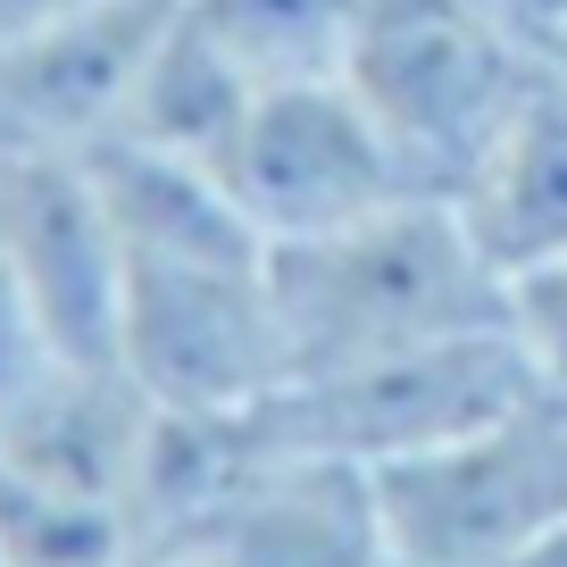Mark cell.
I'll return each instance as SVG.
<instances>
[{
	"label": "cell",
	"mask_w": 567,
	"mask_h": 567,
	"mask_svg": "<svg viewBox=\"0 0 567 567\" xmlns=\"http://www.w3.org/2000/svg\"><path fill=\"white\" fill-rule=\"evenodd\" d=\"M526 392H543L526 342L509 326H484V334L417 342V351L359 359V368L292 375L250 409V425L276 451H309V460H342L375 476V467L417 460V451L517 409Z\"/></svg>",
	"instance_id": "obj_3"
},
{
	"label": "cell",
	"mask_w": 567,
	"mask_h": 567,
	"mask_svg": "<svg viewBox=\"0 0 567 567\" xmlns=\"http://www.w3.org/2000/svg\"><path fill=\"white\" fill-rule=\"evenodd\" d=\"M460 226L476 234L501 284H526L567 259V84L550 75L526 117L493 142V159L460 184Z\"/></svg>",
	"instance_id": "obj_11"
},
{
	"label": "cell",
	"mask_w": 567,
	"mask_h": 567,
	"mask_svg": "<svg viewBox=\"0 0 567 567\" xmlns=\"http://www.w3.org/2000/svg\"><path fill=\"white\" fill-rule=\"evenodd\" d=\"M167 9L176 0H92L42 34L0 42V151H92V142H109Z\"/></svg>",
	"instance_id": "obj_9"
},
{
	"label": "cell",
	"mask_w": 567,
	"mask_h": 567,
	"mask_svg": "<svg viewBox=\"0 0 567 567\" xmlns=\"http://www.w3.org/2000/svg\"><path fill=\"white\" fill-rule=\"evenodd\" d=\"M142 434H151V392L125 368H75L51 359L18 401L0 409V476L34 484L59 501H101L134 517Z\"/></svg>",
	"instance_id": "obj_10"
},
{
	"label": "cell",
	"mask_w": 567,
	"mask_h": 567,
	"mask_svg": "<svg viewBox=\"0 0 567 567\" xmlns=\"http://www.w3.org/2000/svg\"><path fill=\"white\" fill-rule=\"evenodd\" d=\"M75 9H92V0H0V42H18V34H42V25L75 18Z\"/></svg>",
	"instance_id": "obj_17"
},
{
	"label": "cell",
	"mask_w": 567,
	"mask_h": 567,
	"mask_svg": "<svg viewBox=\"0 0 567 567\" xmlns=\"http://www.w3.org/2000/svg\"><path fill=\"white\" fill-rule=\"evenodd\" d=\"M117 368L159 409L243 417L284 384V326L267 250H184L125 259Z\"/></svg>",
	"instance_id": "obj_5"
},
{
	"label": "cell",
	"mask_w": 567,
	"mask_h": 567,
	"mask_svg": "<svg viewBox=\"0 0 567 567\" xmlns=\"http://www.w3.org/2000/svg\"><path fill=\"white\" fill-rule=\"evenodd\" d=\"M493 18L509 25L543 68H559V59H567V0H493Z\"/></svg>",
	"instance_id": "obj_16"
},
{
	"label": "cell",
	"mask_w": 567,
	"mask_h": 567,
	"mask_svg": "<svg viewBox=\"0 0 567 567\" xmlns=\"http://www.w3.org/2000/svg\"><path fill=\"white\" fill-rule=\"evenodd\" d=\"M501 567H567V517H559V526H550V534H534L526 550H509V559H501Z\"/></svg>",
	"instance_id": "obj_18"
},
{
	"label": "cell",
	"mask_w": 567,
	"mask_h": 567,
	"mask_svg": "<svg viewBox=\"0 0 567 567\" xmlns=\"http://www.w3.org/2000/svg\"><path fill=\"white\" fill-rule=\"evenodd\" d=\"M342 75L425 200H460V184L550 84V68L493 18V0H368Z\"/></svg>",
	"instance_id": "obj_2"
},
{
	"label": "cell",
	"mask_w": 567,
	"mask_h": 567,
	"mask_svg": "<svg viewBox=\"0 0 567 567\" xmlns=\"http://www.w3.org/2000/svg\"><path fill=\"white\" fill-rule=\"evenodd\" d=\"M217 184L234 193V209L267 234V250L318 243L359 217L417 200L401 151L384 142V125L368 117V101L351 92V75H318V84H276L250 101L243 134L226 142Z\"/></svg>",
	"instance_id": "obj_6"
},
{
	"label": "cell",
	"mask_w": 567,
	"mask_h": 567,
	"mask_svg": "<svg viewBox=\"0 0 567 567\" xmlns=\"http://www.w3.org/2000/svg\"><path fill=\"white\" fill-rule=\"evenodd\" d=\"M550 75H559V84H567V59H559V68H550Z\"/></svg>",
	"instance_id": "obj_20"
},
{
	"label": "cell",
	"mask_w": 567,
	"mask_h": 567,
	"mask_svg": "<svg viewBox=\"0 0 567 567\" xmlns=\"http://www.w3.org/2000/svg\"><path fill=\"white\" fill-rule=\"evenodd\" d=\"M267 276H276V326H284V384L509 326V284L484 267L460 209L425 193L392 200L342 234L267 250Z\"/></svg>",
	"instance_id": "obj_1"
},
{
	"label": "cell",
	"mask_w": 567,
	"mask_h": 567,
	"mask_svg": "<svg viewBox=\"0 0 567 567\" xmlns=\"http://www.w3.org/2000/svg\"><path fill=\"white\" fill-rule=\"evenodd\" d=\"M392 567H501L567 517V401L526 392L417 460L375 467Z\"/></svg>",
	"instance_id": "obj_4"
},
{
	"label": "cell",
	"mask_w": 567,
	"mask_h": 567,
	"mask_svg": "<svg viewBox=\"0 0 567 567\" xmlns=\"http://www.w3.org/2000/svg\"><path fill=\"white\" fill-rule=\"evenodd\" d=\"M250 101H259V84L200 34V18L176 0L109 142H142V151H167V159H193V167L217 176V159H226V142L243 134Z\"/></svg>",
	"instance_id": "obj_12"
},
{
	"label": "cell",
	"mask_w": 567,
	"mask_h": 567,
	"mask_svg": "<svg viewBox=\"0 0 567 567\" xmlns=\"http://www.w3.org/2000/svg\"><path fill=\"white\" fill-rule=\"evenodd\" d=\"M0 243L51 359L117 368L125 243L84 151H0Z\"/></svg>",
	"instance_id": "obj_7"
},
{
	"label": "cell",
	"mask_w": 567,
	"mask_h": 567,
	"mask_svg": "<svg viewBox=\"0 0 567 567\" xmlns=\"http://www.w3.org/2000/svg\"><path fill=\"white\" fill-rule=\"evenodd\" d=\"M509 334L526 342L543 392L567 401V259L543 267V276H526V284H509Z\"/></svg>",
	"instance_id": "obj_14"
},
{
	"label": "cell",
	"mask_w": 567,
	"mask_h": 567,
	"mask_svg": "<svg viewBox=\"0 0 567 567\" xmlns=\"http://www.w3.org/2000/svg\"><path fill=\"white\" fill-rule=\"evenodd\" d=\"M134 567H193V559H176V550H134Z\"/></svg>",
	"instance_id": "obj_19"
},
{
	"label": "cell",
	"mask_w": 567,
	"mask_h": 567,
	"mask_svg": "<svg viewBox=\"0 0 567 567\" xmlns=\"http://www.w3.org/2000/svg\"><path fill=\"white\" fill-rule=\"evenodd\" d=\"M151 550H176L193 567H392L368 467L276 451L267 434L243 476Z\"/></svg>",
	"instance_id": "obj_8"
},
{
	"label": "cell",
	"mask_w": 567,
	"mask_h": 567,
	"mask_svg": "<svg viewBox=\"0 0 567 567\" xmlns=\"http://www.w3.org/2000/svg\"><path fill=\"white\" fill-rule=\"evenodd\" d=\"M42 368H51V342H42L34 301H25L18 267H9V243H0V409L18 401V392L34 384Z\"/></svg>",
	"instance_id": "obj_15"
},
{
	"label": "cell",
	"mask_w": 567,
	"mask_h": 567,
	"mask_svg": "<svg viewBox=\"0 0 567 567\" xmlns=\"http://www.w3.org/2000/svg\"><path fill=\"white\" fill-rule=\"evenodd\" d=\"M184 9L250 84L276 92V84H318V75L351 68L368 0H184Z\"/></svg>",
	"instance_id": "obj_13"
}]
</instances>
